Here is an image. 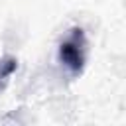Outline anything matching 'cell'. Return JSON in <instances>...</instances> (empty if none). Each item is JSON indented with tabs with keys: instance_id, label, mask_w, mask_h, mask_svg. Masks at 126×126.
<instances>
[{
	"instance_id": "obj_1",
	"label": "cell",
	"mask_w": 126,
	"mask_h": 126,
	"mask_svg": "<svg viewBox=\"0 0 126 126\" xmlns=\"http://www.w3.org/2000/svg\"><path fill=\"white\" fill-rule=\"evenodd\" d=\"M59 61L73 73L79 75L87 61V37L81 28H73L59 45Z\"/></svg>"
},
{
	"instance_id": "obj_2",
	"label": "cell",
	"mask_w": 126,
	"mask_h": 126,
	"mask_svg": "<svg viewBox=\"0 0 126 126\" xmlns=\"http://www.w3.org/2000/svg\"><path fill=\"white\" fill-rule=\"evenodd\" d=\"M16 67H18V61H16L14 57H6V59L0 61V87H2V83L16 71Z\"/></svg>"
}]
</instances>
